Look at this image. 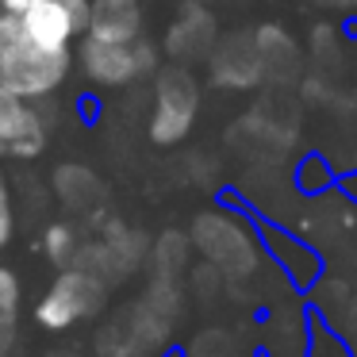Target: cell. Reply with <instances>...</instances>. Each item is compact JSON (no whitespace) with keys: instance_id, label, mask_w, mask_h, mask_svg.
Wrapping results in <instances>:
<instances>
[{"instance_id":"1","label":"cell","mask_w":357,"mask_h":357,"mask_svg":"<svg viewBox=\"0 0 357 357\" xmlns=\"http://www.w3.org/2000/svg\"><path fill=\"white\" fill-rule=\"evenodd\" d=\"M104 292H108L104 277H96L85 265H70V269L58 273V280L39 300L35 323L47 326V331H66V326L81 323V319H93L104 307Z\"/></svg>"},{"instance_id":"2","label":"cell","mask_w":357,"mask_h":357,"mask_svg":"<svg viewBox=\"0 0 357 357\" xmlns=\"http://www.w3.org/2000/svg\"><path fill=\"white\" fill-rule=\"evenodd\" d=\"M66 73H70V50L39 47L20 31V39L12 43V50L0 62V85L20 93L24 100H39L62 85Z\"/></svg>"},{"instance_id":"3","label":"cell","mask_w":357,"mask_h":357,"mask_svg":"<svg viewBox=\"0 0 357 357\" xmlns=\"http://www.w3.org/2000/svg\"><path fill=\"white\" fill-rule=\"evenodd\" d=\"M196 112H200V85H196V77L185 70V62H177V66H169V70L158 73L150 139H154L158 146L181 142L188 131H192Z\"/></svg>"},{"instance_id":"4","label":"cell","mask_w":357,"mask_h":357,"mask_svg":"<svg viewBox=\"0 0 357 357\" xmlns=\"http://www.w3.org/2000/svg\"><path fill=\"white\" fill-rule=\"evenodd\" d=\"M81 70L96 81V85H131V81L146 77V73L158 70V50L150 47L146 39H131V43H108V39H93L85 35L81 39Z\"/></svg>"},{"instance_id":"5","label":"cell","mask_w":357,"mask_h":357,"mask_svg":"<svg viewBox=\"0 0 357 357\" xmlns=\"http://www.w3.org/2000/svg\"><path fill=\"white\" fill-rule=\"evenodd\" d=\"M192 238H196V246L208 254V261L215 265V269H223L227 277H246V273H254L257 246L238 227V219H227V215H219V211H208V215L196 219Z\"/></svg>"},{"instance_id":"6","label":"cell","mask_w":357,"mask_h":357,"mask_svg":"<svg viewBox=\"0 0 357 357\" xmlns=\"http://www.w3.org/2000/svg\"><path fill=\"white\" fill-rule=\"evenodd\" d=\"M47 146V123L20 93L0 85V158H35Z\"/></svg>"},{"instance_id":"7","label":"cell","mask_w":357,"mask_h":357,"mask_svg":"<svg viewBox=\"0 0 357 357\" xmlns=\"http://www.w3.org/2000/svg\"><path fill=\"white\" fill-rule=\"evenodd\" d=\"M211 62V81L223 89H254L265 81L261 73V50H257L254 31H234L219 39L208 54Z\"/></svg>"},{"instance_id":"8","label":"cell","mask_w":357,"mask_h":357,"mask_svg":"<svg viewBox=\"0 0 357 357\" xmlns=\"http://www.w3.org/2000/svg\"><path fill=\"white\" fill-rule=\"evenodd\" d=\"M215 43H219L215 16L204 8L200 0H188L185 8H181V16L173 20L169 35H165V50L177 62H204Z\"/></svg>"},{"instance_id":"9","label":"cell","mask_w":357,"mask_h":357,"mask_svg":"<svg viewBox=\"0 0 357 357\" xmlns=\"http://www.w3.org/2000/svg\"><path fill=\"white\" fill-rule=\"evenodd\" d=\"M20 31L39 47L70 50V43L85 35V27L62 0H43V4H31L27 12H20Z\"/></svg>"},{"instance_id":"10","label":"cell","mask_w":357,"mask_h":357,"mask_svg":"<svg viewBox=\"0 0 357 357\" xmlns=\"http://www.w3.org/2000/svg\"><path fill=\"white\" fill-rule=\"evenodd\" d=\"M257 50H261V73L269 85L277 89H288L300 81L303 73V54L296 47V39L284 31L280 24H261L257 27Z\"/></svg>"},{"instance_id":"11","label":"cell","mask_w":357,"mask_h":357,"mask_svg":"<svg viewBox=\"0 0 357 357\" xmlns=\"http://www.w3.org/2000/svg\"><path fill=\"white\" fill-rule=\"evenodd\" d=\"M85 35L108 43H131L142 35V0H89Z\"/></svg>"},{"instance_id":"12","label":"cell","mask_w":357,"mask_h":357,"mask_svg":"<svg viewBox=\"0 0 357 357\" xmlns=\"http://www.w3.org/2000/svg\"><path fill=\"white\" fill-rule=\"evenodd\" d=\"M261 234L273 242V250H277L273 257L284 265V273L296 280V288L319 284V277H323V269H326V261H323V254H319V250H311L307 242H300L296 234L277 231L273 223H261Z\"/></svg>"},{"instance_id":"13","label":"cell","mask_w":357,"mask_h":357,"mask_svg":"<svg viewBox=\"0 0 357 357\" xmlns=\"http://www.w3.org/2000/svg\"><path fill=\"white\" fill-rule=\"evenodd\" d=\"M334 181H338V173L331 169V162H326L319 150L303 154L300 165H296V188H300L303 196H323V192H331Z\"/></svg>"},{"instance_id":"14","label":"cell","mask_w":357,"mask_h":357,"mask_svg":"<svg viewBox=\"0 0 357 357\" xmlns=\"http://www.w3.org/2000/svg\"><path fill=\"white\" fill-rule=\"evenodd\" d=\"M311 58H315L319 73H326V66H338V31L331 24H315V31H311Z\"/></svg>"},{"instance_id":"15","label":"cell","mask_w":357,"mask_h":357,"mask_svg":"<svg viewBox=\"0 0 357 357\" xmlns=\"http://www.w3.org/2000/svg\"><path fill=\"white\" fill-rule=\"evenodd\" d=\"M47 257L54 265H62V269L77 261V242H73V231L66 223L47 227Z\"/></svg>"},{"instance_id":"16","label":"cell","mask_w":357,"mask_h":357,"mask_svg":"<svg viewBox=\"0 0 357 357\" xmlns=\"http://www.w3.org/2000/svg\"><path fill=\"white\" fill-rule=\"evenodd\" d=\"M185 254H188V242L181 234H165L162 246H158V265H162L165 277H177L185 269Z\"/></svg>"},{"instance_id":"17","label":"cell","mask_w":357,"mask_h":357,"mask_svg":"<svg viewBox=\"0 0 357 357\" xmlns=\"http://www.w3.org/2000/svg\"><path fill=\"white\" fill-rule=\"evenodd\" d=\"M20 296H24V288H20V277L8 269V265H0V319H16Z\"/></svg>"},{"instance_id":"18","label":"cell","mask_w":357,"mask_h":357,"mask_svg":"<svg viewBox=\"0 0 357 357\" xmlns=\"http://www.w3.org/2000/svg\"><path fill=\"white\" fill-rule=\"evenodd\" d=\"M4 4V12H12V16H20V12H27L31 4H43V0H0ZM66 8L73 12V16L81 20V27H89V0H62Z\"/></svg>"},{"instance_id":"19","label":"cell","mask_w":357,"mask_h":357,"mask_svg":"<svg viewBox=\"0 0 357 357\" xmlns=\"http://www.w3.org/2000/svg\"><path fill=\"white\" fill-rule=\"evenodd\" d=\"M12 231H16V215H12V196H8V181H4V173H0V246L12 238Z\"/></svg>"},{"instance_id":"20","label":"cell","mask_w":357,"mask_h":357,"mask_svg":"<svg viewBox=\"0 0 357 357\" xmlns=\"http://www.w3.org/2000/svg\"><path fill=\"white\" fill-rule=\"evenodd\" d=\"M20 39V16H12V12H0V62H4V54L12 50V43Z\"/></svg>"},{"instance_id":"21","label":"cell","mask_w":357,"mask_h":357,"mask_svg":"<svg viewBox=\"0 0 357 357\" xmlns=\"http://www.w3.org/2000/svg\"><path fill=\"white\" fill-rule=\"evenodd\" d=\"M319 8H357V0H315Z\"/></svg>"},{"instance_id":"22","label":"cell","mask_w":357,"mask_h":357,"mask_svg":"<svg viewBox=\"0 0 357 357\" xmlns=\"http://www.w3.org/2000/svg\"><path fill=\"white\" fill-rule=\"evenodd\" d=\"M0 12H4V4H0Z\"/></svg>"},{"instance_id":"23","label":"cell","mask_w":357,"mask_h":357,"mask_svg":"<svg viewBox=\"0 0 357 357\" xmlns=\"http://www.w3.org/2000/svg\"><path fill=\"white\" fill-rule=\"evenodd\" d=\"M200 4H208V0H200Z\"/></svg>"}]
</instances>
